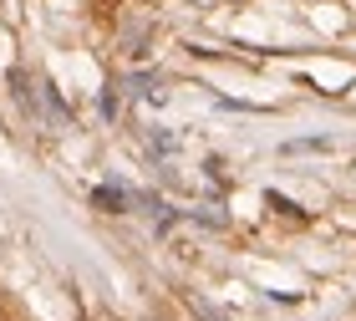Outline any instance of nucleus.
<instances>
[]
</instances>
